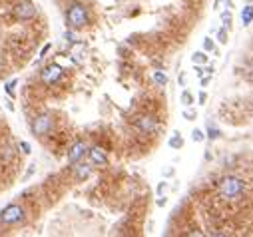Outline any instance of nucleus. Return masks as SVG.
I'll list each match as a JSON object with an SVG mask.
<instances>
[{"label": "nucleus", "instance_id": "0eeeda50", "mask_svg": "<svg viewBox=\"0 0 253 237\" xmlns=\"http://www.w3.org/2000/svg\"><path fill=\"white\" fill-rule=\"evenodd\" d=\"M86 152H88L86 142H76V144L70 147V152H68V162H70V164H78L84 156H86Z\"/></svg>", "mask_w": 253, "mask_h": 237}, {"label": "nucleus", "instance_id": "c85d7f7f", "mask_svg": "<svg viewBox=\"0 0 253 237\" xmlns=\"http://www.w3.org/2000/svg\"><path fill=\"white\" fill-rule=\"evenodd\" d=\"M209 82H212V76H209V78H201V86H207Z\"/></svg>", "mask_w": 253, "mask_h": 237}, {"label": "nucleus", "instance_id": "f8f14e48", "mask_svg": "<svg viewBox=\"0 0 253 237\" xmlns=\"http://www.w3.org/2000/svg\"><path fill=\"white\" fill-rule=\"evenodd\" d=\"M192 62L196 64V66H203V64H207V52L205 50L203 52H196L192 56Z\"/></svg>", "mask_w": 253, "mask_h": 237}, {"label": "nucleus", "instance_id": "393cba45", "mask_svg": "<svg viewBox=\"0 0 253 237\" xmlns=\"http://www.w3.org/2000/svg\"><path fill=\"white\" fill-rule=\"evenodd\" d=\"M165 185H167L165 182H162V183L158 185V189H156V191H158V196H162V193H163V189H165Z\"/></svg>", "mask_w": 253, "mask_h": 237}, {"label": "nucleus", "instance_id": "6e6552de", "mask_svg": "<svg viewBox=\"0 0 253 237\" xmlns=\"http://www.w3.org/2000/svg\"><path fill=\"white\" fill-rule=\"evenodd\" d=\"M62 70L58 64H52V66H48L44 72H42V80H44V84H56L60 78H62Z\"/></svg>", "mask_w": 253, "mask_h": 237}, {"label": "nucleus", "instance_id": "39448f33", "mask_svg": "<svg viewBox=\"0 0 253 237\" xmlns=\"http://www.w3.org/2000/svg\"><path fill=\"white\" fill-rule=\"evenodd\" d=\"M136 126L140 128V132H144V134H156L158 132V128H160V124H158V120L154 118V116H142L138 122H136Z\"/></svg>", "mask_w": 253, "mask_h": 237}, {"label": "nucleus", "instance_id": "5701e85b", "mask_svg": "<svg viewBox=\"0 0 253 237\" xmlns=\"http://www.w3.org/2000/svg\"><path fill=\"white\" fill-rule=\"evenodd\" d=\"M20 149H22L24 154H30V146H28L26 142H20Z\"/></svg>", "mask_w": 253, "mask_h": 237}, {"label": "nucleus", "instance_id": "bb28decb", "mask_svg": "<svg viewBox=\"0 0 253 237\" xmlns=\"http://www.w3.org/2000/svg\"><path fill=\"white\" fill-rule=\"evenodd\" d=\"M163 176H165V178H172V176H174V167H167V169L163 171Z\"/></svg>", "mask_w": 253, "mask_h": 237}, {"label": "nucleus", "instance_id": "a878e982", "mask_svg": "<svg viewBox=\"0 0 253 237\" xmlns=\"http://www.w3.org/2000/svg\"><path fill=\"white\" fill-rule=\"evenodd\" d=\"M50 48H52V46H50V44H46V46H44V48H42V52H40V58H44V56H46V54H48V50H50Z\"/></svg>", "mask_w": 253, "mask_h": 237}, {"label": "nucleus", "instance_id": "c756f323", "mask_svg": "<svg viewBox=\"0 0 253 237\" xmlns=\"http://www.w3.org/2000/svg\"><path fill=\"white\" fill-rule=\"evenodd\" d=\"M158 205H160V207H163V205H165V198H162V196H160V200H158Z\"/></svg>", "mask_w": 253, "mask_h": 237}, {"label": "nucleus", "instance_id": "7ed1b4c3", "mask_svg": "<svg viewBox=\"0 0 253 237\" xmlns=\"http://www.w3.org/2000/svg\"><path fill=\"white\" fill-rule=\"evenodd\" d=\"M24 218H26V213L18 203H10L0 211V223H4V225H16L20 221H24Z\"/></svg>", "mask_w": 253, "mask_h": 237}, {"label": "nucleus", "instance_id": "f3484780", "mask_svg": "<svg viewBox=\"0 0 253 237\" xmlns=\"http://www.w3.org/2000/svg\"><path fill=\"white\" fill-rule=\"evenodd\" d=\"M203 50L205 52H216V42L212 38H203Z\"/></svg>", "mask_w": 253, "mask_h": 237}, {"label": "nucleus", "instance_id": "2eb2a0df", "mask_svg": "<svg viewBox=\"0 0 253 237\" xmlns=\"http://www.w3.org/2000/svg\"><path fill=\"white\" fill-rule=\"evenodd\" d=\"M154 82H156L158 86H165V84H167V76H165L163 72L156 70V72H154Z\"/></svg>", "mask_w": 253, "mask_h": 237}, {"label": "nucleus", "instance_id": "6ab92c4d", "mask_svg": "<svg viewBox=\"0 0 253 237\" xmlns=\"http://www.w3.org/2000/svg\"><path fill=\"white\" fill-rule=\"evenodd\" d=\"M217 40L221 42V44H227V28H219V32H217Z\"/></svg>", "mask_w": 253, "mask_h": 237}, {"label": "nucleus", "instance_id": "4468645a", "mask_svg": "<svg viewBox=\"0 0 253 237\" xmlns=\"http://www.w3.org/2000/svg\"><path fill=\"white\" fill-rule=\"evenodd\" d=\"M231 20H234V16H231V10H227V12H221V24H223V28H231Z\"/></svg>", "mask_w": 253, "mask_h": 237}, {"label": "nucleus", "instance_id": "b1692460", "mask_svg": "<svg viewBox=\"0 0 253 237\" xmlns=\"http://www.w3.org/2000/svg\"><path fill=\"white\" fill-rule=\"evenodd\" d=\"M14 86H16V80H12V82H8V84H6V94H12Z\"/></svg>", "mask_w": 253, "mask_h": 237}, {"label": "nucleus", "instance_id": "cd10ccee", "mask_svg": "<svg viewBox=\"0 0 253 237\" xmlns=\"http://www.w3.org/2000/svg\"><path fill=\"white\" fill-rule=\"evenodd\" d=\"M205 100H207V94L201 92V94H199V104H205Z\"/></svg>", "mask_w": 253, "mask_h": 237}, {"label": "nucleus", "instance_id": "f257e3e1", "mask_svg": "<svg viewBox=\"0 0 253 237\" xmlns=\"http://www.w3.org/2000/svg\"><path fill=\"white\" fill-rule=\"evenodd\" d=\"M245 191V182L237 176H227L219 183V193L223 200H237Z\"/></svg>", "mask_w": 253, "mask_h": 237}, {"label": "nucleus", "instance_id": "20e7f679", "mask_svg": "<svg viewBox=\"0 0 253 237\" xmlns=\"http://www.w3.org/2000/svg\"><path fill=\"white\" fill-rule=\"evenodd\" d=\"M50 130H52V118L48 114H42V116H38L32 122V134L38 136V138L40 136H46Z\"/></svg>", "mask_w": 253, "mask_h": 237}, {"label": "nucleus", "instance_id": "ddd939ff", "mask_svg": "<svg viewBox=\"0 0 253 237\" xmlns=\"http://www.w3.org/2000/svg\"><path fill=\"white\" fill-rule=\"evenodd\" d=\"M181 146H183V138H181V136L176 132V134L170 138V147H174V149H180Z\"/></svg>", "mask_w": 253, "mask_h": 237}, {"label": "nucleus", "instance_id": "dca6fc26", "mask_svg": "<svg viewBox=\"0 0 253 237\" xmlns=\"http://www.w3.org/2000/svg\"><path fill=\"white\" fill-rule=\"evenodd\" d=\"M219 136H221V132L217 130L216 126H212V124H209V126H207V138H209V140H217Z\"/></svg>", "mask_w": 253, "mask_h": 237}, {"label": "nucleus", "instance_id": "a211bd4d", "mask_svg": "<svg viewBox=\"0 0 253 237\" xmlns=\"http://www.w3.org/2000/svg\"><path fill=\"white\" fill-rule=\"evenodd\" d=\"M181 104H183V106H192V104H194V96L189 94L187 90L181 94Z\"/></svg>", "mask_w": 253, "mask_h": 237}, {"label": "nucleus", "instance_id": "9b49d317", "mask_svg": "<svg viewBox=\"0 0 253 237\" xmlns=\"http://www.w3.org/2000/svg\"><path fill=\"white\" fill-rule=\"evenodd\" d=\"M251 20H253V4H247L241 10V22H243V26H249Z\"/></svg>", "mask_w": 253, "mask_h": 237}, {"label": "nucleus", "instance_id": "aec40b11", "mask_svg": "<svg viewBox=\"0 0 253 237\" xmlns=\"http://www.w3.org/2000/svg\"><path fill=\"white\" fill-rule=\"evenodd\" d=\"M64 40L70 42V44H76V34H74L72 30H66V32H64Z\"/></svg>", "mask_w": 253, "mask_h": 237}, {"label": "nucleus", "instance_id": "9d476101", "mask_svg": "<svg viewBox=\"0 0 253 237\" xmlns=\"http://www.w3.org/2000/svg\"><path fill=\"white\" fill-rule=\"evenodd\" d=\"M90 171H92V167H90L88 164H78V165L74 167V174H76L78 180H86V178L90 176Z\"/></svg>", "mask_w": 253, "mask_h": 237}, {"label": "nucleus", "instance_id": "7c9ffc66", "mask_svg": "<svg viewBox=\"0 0 253 237\" xmlns=\"http://www.w3.org/2000/svg\"><path fill=\"white\" fill-rule=\"evenodd\" d=\"M196 74H198V76H199V78H201V76H203V70H201V68H199V66H198V68H196Z\"/></svg>", "mask_w": 253, "mask_h": 237}, {"label": "nucleus", "instance_id": "1a4fd4ad", "mask_svg": "<svg viewBox=\"0 0 253 237\" xmlns=\"http://www.w3.org/2000/svg\"><path fill=\"white\" fill-rule=\"evenodd\" d=\"M14 14H16V18H20V20H30V18L36 14V8H34L32 2H20V4L14 8Z\"/></svg>", "mask_w": 253, "mask_h": 237}, {"label": "nucleus", "instance_id": "412c9836", "mask_svg": "<svg viewBox=\"0 0 253 237\" xmlns=\"http://www.w3.org/2000/svg\"><path fill=\"white\" fill-rule=\"evenodd\" d=\"M192 138H194V142H203V140H205V136H203L201 130H194V132H192Z\"/></svg>", "mask_w": 253, "mask_h": 237}, {"label": "nucleus", "instance_id": "423d86ee", "mask_svg": "<svg viewBox=\"0 0 253 237\" xmlns=\"http://www.w3.org/2000/svg\"><path fill=\"white\" fill-rule=\"evenodd\" d=\"M86 154H88V158H90V162H92L94 165H106V164H108V154H106V149L100 147V146L90 147Z\"/></svg>", "mask_w": 253, "mask_h": 237}, {"label": "nucleus", "instance_id": "4be33fe9", "mask_svg": "<svg viewBox=\"0 0 253 237\" xmlns=\"http://www.w3.org/2000/svg\"><path fill=\"white\" fill-rule=\"evenodd\" d=\"M183 118H185V120H196V112H194V110H185V112H183Z\"/></svg>", "mask_w": 253, "mask_h": 237}, {"label": "nucleus", "instance_id": "f03ea898", "mask_svg": "<svg viewBox=\"0 0 253 237\" xmlns=\"http://www.w3.org/2000/svg\"><path fill=\"white\" fill-rule=\"evenodd\" d=\"M66 22L70 28H84L88 24V12L82 4H72L66 12Z\"/></svg>", "mask_w": 253, "mask_h": 237}]
</instances>
